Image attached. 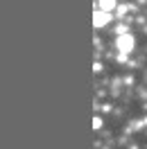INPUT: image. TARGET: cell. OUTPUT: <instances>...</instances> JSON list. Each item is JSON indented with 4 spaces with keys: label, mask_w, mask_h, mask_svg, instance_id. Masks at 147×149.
<instances>
[{
    "label": "cell",
    "mask_w": 147,
    "mask_h": 149,
    "mask_svg": "<svg viewBox=\"0 0 147 149\" xmlns=\"http://www.w3.org/2000/svg\"><path fill=\"white\" fill-rule=\"evenodd\" d=\"M116 47H118V52H122V54H131V50L136 47V36H131V34H120L118 38H116Z\"/></svg>",
    "instance_id": "obj_1"
},
{
    "label": "cell",
    "mask_w": 147,
    "mask_h": 149,
    "mask_svg": "<svg viewBox=\"0 0 147 149\" xmlns=\"http://www.w3.org/2000/svg\"><path fill=\"white\" fill-rule=\"evenodd\" d=\"M111 11H104V9H95V14H93V27L95 29H102V27H106L111 23Z\"/></svg>",
    "instance_id": "obj_2"
},
{
    "label": "cell",
    "mask_w": 147,
    "mask_h": 149,
    "mask_svg": "<svg viewBox=\"0 0 147 149\" xmlns=\"http://www.w3.org/2000/svg\"><path fill=\"white\" fill-rule=\"evenodd\" d=\"M118 7V0H97V9H104V11H113Z\"/></svg>",
    "instance_id": "obj_3"
},
{
    "label": "cell",
    "mask_w": 147,
    "mask_h": 149,
    "mask_svg": "<svg viewBox=\"0 0 147 149\" xmlns=\"http://www.w3.org/2000/svg\"><path fill=\"white\" fill-rule=\"evenodd\" d=\"M93 129H102V120L100 118H93Z\"/></svg>",
    "instance_id": "obj_4"
},
{
    "label": "cell",
    "mask_w": 147,
    "mask_h": 149,
    "mask_svg": "<svg viewBox=\"0 0 147 149\" xmlns=\"http://www.w3.org/2000/svg\"><path fill=\"white\" fill-rule=\"evenodd\" d=\"M143 124H147V118H145V120H143Z\"/></svg>",
    "instance_id": "obj_5"
}]
</instances>
